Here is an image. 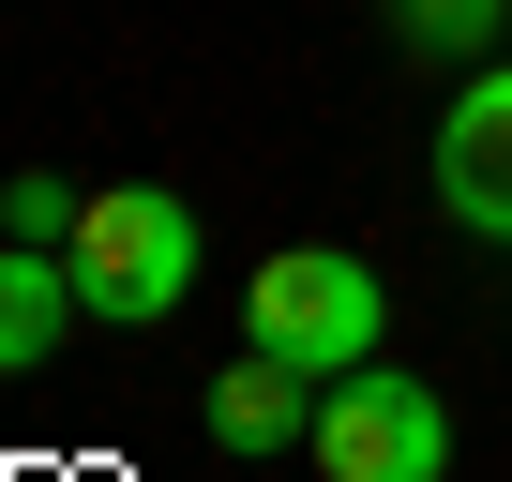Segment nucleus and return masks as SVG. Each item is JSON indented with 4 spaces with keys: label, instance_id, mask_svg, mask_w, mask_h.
I'll use <instances>...</instances> for the list:
<instances>
[{
    "label": "nucleus",
    "instance_id": "1",
    "mask_svg": "<svg viewBox=\"0 0 512 482\" xmlns=\"http://www.w3.org/2000/svg\"><path fill=\"white\" fill-rule=\"evenodd\" d=\"M61 257H76L91 332H151V317L196 302V196H166V181H106V196L76 211Z\"/></svg>",
    "mask_w": 512,
    "mask_h": 482
},
{
    "label": "nucleus",
    "instance_id": "2",
    "mask_svg": "<svg viewBox=\"0 0 512 482\" xmlns=\"http://www.w3.org/2000/svg\"><path fill=\"white\" fill-rule=\"evenodd\" d=\"M377 332H392V302H377V272L347 241H287V257H256V287H241V347H272L302 377L377 362Z\"/></svg>",
    "mask_w": 512,
    "mask_h": 482
},
{
    "label": "nucleus",
    "instance_id": "3",
    "mask_svg": "<svg viewBox=\"0 0 512 482\" xmlns=\"http://www.w3.org/2000/svg\"><path fill=\"white\" fill-rule=\"evenodd\" d=\"M317 467H332V482H452V407H437V377L347 362V377L317 392Z\"/></svg>",
    "mask_w": 512,
    "mask_h": 482
},
{
    "label": "nucleus",
    "instance_id": "4",
    "mask_svg": "<svg viewBox=\"0 0 512 482\" xmlns=\"http://www.w3.org/2000/svg\"><path fill=\"white\" fill-rule=\"evenodd\" d=\"M437 211L467 241H512V61H467V91L437 106Z\"/></svg>",
    "mask_w": 512,
    "mask_h": 482
},
{
    "label": "nucleus",
    "instance_id": "5",
    "mask_svg": "<svg viewBox=\"0 0 512 482\" xmlns=\"http://www.w3.org/2000/svg\"><path fill=\"white\" fill-rule=\"evenodd\" d=\"M76 317L91 302H76V257H61V241H0V377H46Z\"/></svg>",
    "mask_w": 512,
    "mask_h": 482
},
{
    "label": "nucleus",
    "instance_id": "6",
    "mask_svg": "<svg viewBox=\"0 0 512 482\" xmlns=\"http://www.w3.org/2000/svg\"><path fill=\"white\" fill-rule=\"evenodd\" d=\"M211 437H226V452H287V437H317V377L272 362V347H241V362L211 377Z\"/></svg>",
    "mask_w": 512,
    "mask_h": 482
},
{
    "label": "nucleus",
    "instance_id": "7",
    "mask_svg": "<svg viewBox=\"0 0 512 482\" xmlns=\"http://www.w3.org/2000/svg\"><path fill=\"white\" fill-rule=\"evenodd\" d=\"M377 16H392V46H407V61H497L512 0H377Z\"/></svg>",
    "mask_w": 512,
    "mask_h": 482
},
{
    "label": "nucleus",
    "instance_id": "8",
    "mask_svg": "<svg viewBox=\"0 0 512 482\" xmlns=\"http://www.w3.org/2000/svg\"><path fill=\"white\" fill-rule=\"evenodd\" d=\"M76 181H46V166H16V181H0V241H76Z\"/></svg>",
    "mask_w": 512,
    "mask_h": 482
}]
</instances>
